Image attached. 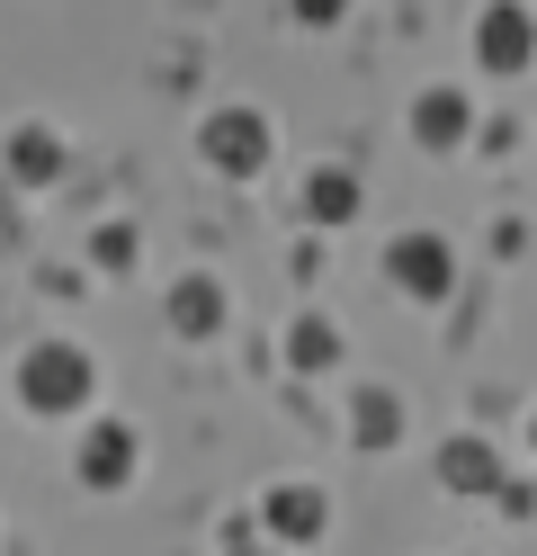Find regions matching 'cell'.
<instances>
[{
	"label": "cell",
	"mask_w": 537,
	"mask_h": 556,
	"mask_svg": "<svg viewBox=\"0 0 537 556\" xmlns=\"http://www.w3.org/2000/svg\"><path fill=\"white\" fill-rule=\"evenodd\" d=\"M81 395H90V359L81 351H36L27 359V404L54 413V404H81Z\"/></svg>",
	"instance_id": "obj_1"
},
{
	"label": "cell",
	"mask_w": 537,
	"mask_h": 556,
	"mask_svg": "<svg viewBox=\"0 0 537 556\" xmlns=\"http://www.w3.org/2000/svg\"><path fill=\"white\" fill-rule=\"evenodd\" d=\"M332 10H341V0H305V18H332Z\"/></svg>",
	"instance_id": "obj_10"
},
{
	"label": "cell",
	"mask_w": 537,
	"mask_h": 556,
	"mask_svg": "<svg viewBox=\"0 0 537 556\" xmlns=\"http://www.w3.org/2000/svg\"><path fill=\"white\" fill-rule=\"evenodd\" d=\"M126 467H135V440H126V431H99V440H90V476H99V484H117Z\"/></svg>",
	"instance_id": "obj_4"
},
{
	"label": "cell",
	"mask_w": 537,
	"mask_h": 556,
	"mask_svg": "<svg viewBox=\"0 0 537 556\" xmlns=\"http://www.w3.org/2000/svg\"><path fill=\"white\" fill-rule=\"evenodd\" d=\"M18 162H27V180H46V162H54V144H46V135H18Z\"/></svg>",
	"instance_id": "obj_9"
},
{
	"label": "cell",
	"mask_w": 537,
	"mask_h": 556,
	"mask_svg": "<svg viewBox=\"0 0 537 556\" xmlns=\"http://www.w3.org/2000/svg\"><path fill=\"white\" fill-rule=\"evenodd\" d=\"M448 476L475 484V476H493V458H484V448H448Z\"/></svg>",
	"instance_id": "obj_8"
},
{
	"label": "cell",
	"mask_w": 537,
	"mask_h": 556,
	"mask_svg": "<svg viewBox=\"0 0 537 556\" xmlns=\"http://www.w3.org/2000/svg\"><path fill=\"white\" fill-rule=\"evenodd\" d=\"M215 153H225V162L242 170L251 153H260V126H251V117H225V126H215Z\"/></svg>",
	"instance_id": "obj_5"
},
{
	"label": "cell",
	"mask_w": 537,
	"mask_h": 556,
	"mask_svg": "<svg viewBox=\"0 0 537 556\" xmlns=\"http://www.w3.org/2000/svg\"><path fill=\"white\" fill-rule=\"evenodd\" d=\"M394 278H412V288H439V278H448L439 242H404V252H394Z\"/></svg>",
	"instance_id": "obj_3"
},
{
	"label": "cell",
	"mask_w": 537,
	"mask_h": 556,
	"mask_svg": "<svg viewBox=\"0 0 537 556\" xmlns=\"http://www.w3.org/2000/svg\"><path fill=\"white\" fill-rule=\"evenodd\" d=\"M269 511L286 520V539H314V520H322V503H314V494H278Z\"/></svg>",
	"instance_id": "obj_6"
},
{
	"label": "cell",
	"mask_w": 537,
	"mask_h": 556,
	"mask_svg": "<svg viewBox=\"0 0 537 556\" xmlns=\"http://www.w3.org/2000/svg\"><path fill=\"white\" fill-rule=\"evenodd\" d=\"M484 54H493V63H528V18H520V10H493V18H484Z\"/></svg>",
	"instance_id": "obj_2"
},
{
	"label": "cell",
	"mask_w": 537,
	"mask_h": 556,
	"mask_svg": "<svg viewBox=\"0 0 537 556\" xmlns=\"http://www.w3.org/2000/svg\"><path fill=\"white\" fill-rule=\"evenodd\" d=\"M179 324H215V288H179Z\"/></svg>",
	"instance_id": "obj_7"
}]
</instances>
